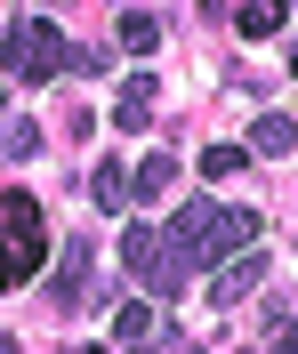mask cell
Instances as JSON below:
<instances>
[{
    "mask_svg": "<svg viewBox=\"0 0 298 354\" xmlns=\"http://www.w3.org/2000/svg\"><path fill=\"white\" fill-rule=\"evenodd\" d=\"M169 250H178L185 266H218L234 258V250H258V209H226V201H178V218H169Z\"/></svg>",
    "mask_w": 298,
    "mask_h": 354,
    "instance_id": "obj_1",
    "label": "cell"
},
{
    "mask_svg": "<svg viewBox=\"0 0 298 354\" xmlns=\"http://www.w3.org/2000/svg\"><path fill=\"white\" fill-rule=\"evenodd\" d=\"M48 258V234H41V201L32 194H0V298L17 282H32V266Z\"/></svg>",
    "mask_w": 298,
    "mask_h": 354,
    "instance_id": "obj_2",
    "label": "cell"
},
{
    "mask_svg": "<svg viewBox=\"0 0 298 354\" xmlns=\"http://www.w3.org/2000/svg\"><path fill=\"white\" fill-rule=\"evenodd\" d=\"M121 266H129L153 298H178V290H185V258L169 250V234L145 225V218H129V234H121Z\"/></svg>",
    "mask_w": 298,
    "mask_h": 354,
    "instance_id": "obj_3",
    "label": "cell"
},
{
    "mask_svg": "<svg viewBox=\"0 0 298 354\" xmlns=\"http://www.w3.org/2000/svg\"><path fill=\"white\" fill-rule=\"evenodd\" d=\"M0 65L17 73V81H48V73H65V32L48 17H24L0 32Z\"/></svg>",
    "mask_w": 298,
    "mask_h": 354,
    "instance_id": "obj_4",
    "label": "cell"
},
{
    "mask_svg": "<svg viewBox=\"0 0 298 354\" xmlns=\"http://www.w3.org/2000/svg\"><path fill=\"white\" fill-rule=\"evenodd\" d=\"M250 290H266V250H234V258L209 274V306H242Z\"/></svg>",
    "mask_w": 298,
    "mask_h": 354,
    "instance_id": "obj_5",
    "label": "cell"
},
{
    "mask_svg": "<svg viewBox=\"0 0 298 354\" xmlns=\"http://www.w3.org/2000/svg\"><path fill=\"white\" fill-rule=\"evenodd\" d=\"M48 298L57 306H89V242L81 234H65V266L48 274Z\"/></svg>",
    "mask_w": 298,
    "mask_h": 354,
    "instance_id": "obj_6",
    "label": "cell"
},
{
    "mask_svg": "<svg viewBox=\"0 0 298 354\" xmlns=\"http://www.w3.org/2000/svg\"><path fill=\"white\" fill-rule=\"evenodd\" d=\"M250 354H298V298L266 290V338H258Z\"/></svg>",
    "mask_w": 298,
    "mask_h": 354,
    "instance_id": "obj_7",
    "label": "cell"
},
{
    "mask_svg": "<svg viewBox=\"0 0 298 354\" xmlns=\"http://www.w3.org/2000/svg\"><path fill=\"white\" fill-rule=\"evenodd\" d=\"M145 121H153V73H129L113 97V129H145Z\"/></svg>",
    "mask_w": 298,
    "mask_h": 354,
    "instance_id": "obj_8",
    "label": "cell"
},
{
    "mask_svg": "<svg viewBox=\"0 0 298 354\" xmlns=\"http://www.w3.org/2000/svg\"><path fill=\"white\" fill-rule=\"evenodd\" d=\"M169 185H178V161L169 153H145L138 169H129V201H161Z\"/></svg>",
    "mask_w": 298,
    "mask_h": 354,
    "instance_id": "obj_9",
    "label": "cell"
},
{
    "mask_svg": "<svg viewBox=\"0 0 298 354\" xmlns=\"http://www.w3.org/2000/svg\"><path fill=\"white\" fill-rule=\"evenodd\" d=\"M250 145H258V153H266V161H274V153H290V145H298V121H290V113H258Z\"/></svg>",
    "mask_w": 298,
    "mask_h": 354,
    "instance_id": "obj_10",
    "label": "cell"
},
{
    "mask_svg": "<svg viewBox=\"0 0 298 354\" xmlns=\"http://www.w3.org/2000/svg\"><path fill=\"white\" fill-rule=\"evenodd\" d=\"M113 338H121V346H145V338H153V306H145V298L113 306Z\"/></svg>",
    "mask_w": 298,
    "mask_h": 354,
    "instance_id": "obj_11",
    "label": "cell"
},
{
    "mask_svg": "<svg viewBox=\"0 0 298 354\" xmlns=\"http://www.w3.org/2000/svg\"><path fill=\"white\" fill-rule=\"evenodd\" d=\"M89 194H97V209H105V218H121V209H129V177H121L113 161H105V169L89 177Z\"/></svg>",
    "mask_w": 298,
    "mask_h": 354,
    "instance_id": "obj_12",
    "label": "cell"
},
{
    "mask_svg": "<svg viewBox=\"0 0 298 354\" xmlns=\"http://www.w3.org/2000/svg\"><path fill=\"white\" fill-rule=\"evenodd\" d=\"M121 48H129V57H153V48H161V24L145 17V8H129V17H121Z\"/></svg>",
    "mask_w": 298,
    "mask_h": 354,
    "instance_id": "obj_13",
    "label": "cell"
},
{
    "mask_svg": "<svg viewBox=\"0 0 298 354\" xmlns=\"http://www.w3.org/2000/svg\"><path fill=\"white\" fill-rule=\"evenodd\" d=\"M234 24H242V41H266V32L282 24V0H242V17H234Z\"/></svg>",
    "mask_w": 298,
    "mask_h": 354,
    "instance_id": "obj_14",
    "label": "cell"
},
{
    "mask_svg": "<svg viewBox=\"0 0 298 354\" xmlns=\"http://www.w3.org/2000/svg\"><path fill=\"white\" fill-rule=\"evenodd\" d=\"M242 169H250L242 145H209V153H202V177H242Z\"/></svg>",
    "mask_w": 298,
    "mask_h": 354,
    "instance_id": "obj_15",
    "label": "cell"
},
{
    "mask_svg": "<svg viewBox=\"0 0 298 354\" xmlns=\"http://www.w3.org/2000/svg\"><path fill=\"white\" fill-rule=\"evenodd\" d=\"M0 145H8V161H32V153H41V129H32V121H8Z\"/></svg>",
    "mask_w": 298,
    "mask_h": 354,
    "instance_id": "obj_16",
    "label": "cell"
},
{
    "mask_svg": "<svg viewBox=\"0 0 298 354\" xmlns=\"http://www.w3.org/2000/svg\"><path fill=\"white\" fill-rule=\"evenodd\" d=\"M0 354H17V346H8V330H0Z\"/></svg>",
    "mask_w": 298,
    "mask_h": 354,
    "instance_id": "obj_17",
    "label": "cell"
},
{
    "mask_svg": "<svg viewBox=\"0 0 298 354\" xmlns=\"http://www.w3.org/2000/svg\"><path fill=\"white\" fill-rule=\"evenodd\" d=\"M73 354H105V346H73Z\"/></svg>",
    "mask_w": 298,
    "mask_h": 354,
    "instance_id": "obj_18",
    "label": "cell"
},
{
    "mask_svg": "<svg viewBox=\"0 0 298 354\" xmlns=\"http://www.w3.org/2000/svg\"><path fill=\"white\" fill-rule=\"evenodd\" d=\"M129 354H153V346H129Z\"/></svg>",
    "mask_w": 298,
    "mask_h": 354,
    "instance_id": "obj_19",
    "label": "cell"
},
{
    "mask_svg": "<svg viewBox=\"0 0 298 354\" xmlns=\"http://www.w3.org/2000/svg\"><path fill=\"white\" fill-rule=\"evenodd\" d=\"M290 73H298V57H290Z\"/></svg>",
    "mask_w": 298,
    "mask_h": 354,
    "instance_id": "obj_20",
    "label": "cell"
},
{
    "mask_svg": "<svg viewBox=\"0 0 298 354\" xmlns=\"http://www.w3.org/2000/svg\"><path fill=\"white\" fill-rule=\"evenodd\" d=\"M242 354H250V346H242Z\"/></svg>",
    "mask_w": 298,
    "mask_h": 354,
    "instance_id": "obj_21",
    "label": "cell"
}]
</instances>
